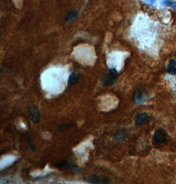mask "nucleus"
Here are the masks:
<instances>
[{"label":"nucleus","mask_w":176,"mask_h":184,"mask_svg":"<svg viewBox=\"0 0 176 184\" xmlns=\"http://www.w3.org/2000/svg\"><path fill=\"white\" fill-rule=\"evenodd\" d=\"M118 77V72L115 68H110L107 72L103 76L102 83L105 86H110L114 85Z\"/></svg>","instance_id":"nucleus-1"},{"label":"nucleus","mask_w":176,"mask_h":184,"mask_svg":"<svg viewBox=\"0 0 176 184\" xmlns=\"http://www.w3.org/2000/svg\"><path fill=\"white\" fill-rule=\"evenodd\" d=\"M168 139V134L165 130L160 128L155 131L153 135L152 141L155 145H160L162 143H165Z\"/></svg>","instance_id":"nucleus-2"},{"label":"nucleus","mask_w":176,"mask_h":184,"mask_svg":"<svg viewBox=\"0 0 176 184\" xmlns=\"http://www.w3.org/2000/svg\"><path fill=\"white\" fill-rule=\"evenodd\" d=\"M148 97V94L146 91L143 90L142 89H135L132 97L133 101L135 104L139 105L142 104L143 103L146 101Z\"/></svg>","instance_id":"nucleus-3"},{"label":"nucleus","mask_w":176,"mask_h":184,"mask_svg":"<svg viewBox=\"0 0 176 184\" xmlns=\"http://www.w3.org/2000/svg\"><path fill=\"white\" fill-rule=\"evenodd\" d=\"M29 117L30 120L35 124L40 121V113L38 107L36 105H31L29 108Z\"/></svg>","instance_id":"nucleus-4"},{"label":"nucleus","mask_w":176,"mask_h":184,"mask_svg":"<svg viewBox=\"0 0 176 184\" xmlns=\"http://www.w3.org/2000/svg\"><path fill=\"white\" fill-rule=\"evenodd\" d=\"M150 120V117L147 113H137L135 117V124L138 126H141L148 123Z\"/></svg>","instance_id":"nucleus-5"},{"label":"nucleus","mask_w":176,"mask_h":184,"mask_svg":"<svg viewBox=\"0 0 176 184\" xmlns=\"http://www.w3.org/2000/svg\"><path fill=\"white\" fill-rule=\"evenodd\" d=\"M85 181H87L91 183H110L109 179L105 177L97 176V175H93V176H89L85 178Z\"/></svg>","instance_id":"nucleus-6"},{"label":"nucleus","mask_w":176,"mask_h":184,"mask_svg":"<svg viewBox=\"0 0 176 184\" xmlns=\"http://www.w3.org/2000/svg\"><path fill=\"white\" fill-rule=\"evenodd\" d=\"M56 166H57L59 168L61 169H67V170H70L73 172L79 171L78 167L75 166V164L70 163L69 162H59L57 164H56Z\"/></svg>","instance_id":"nucleus-7"},{"label":"nucleus","mask_w":176,"mask_h":184,"mask_svg":"<svg viewBox=\"0 0 176 184\" xmlns=\"http://www.w3.org/2000/svg\"><path fill=\"white\" fill-rule=\"evenodd\" d=\"M167 72L171 75L176 74V60L171 59L170 60L168 67H167Z\"/></svg>","instance_id":"nucleus-8"},{"label":"nucleus","mask_w":176,"mask_h":184,"mask_svg":"<svg viewBox=\"0 0 176 184\" xmlns=\"http://www.w3.org/2000/svg\"><path fill=\"white\" fill-rule=\"evenodd\" d=\"M80 74L79 72H77L71 74L68 78V82H68V84L69 85L75 84L80 79Z\"/></svg>","instance_id":"nucleus-9"},{"label":"nucleus","mask_w":176,"mask_h":184,"mask_svg":"<svg viewBox=\"0 0 176 184\" xmlns=\"http://www.w3.org/2000/svg\"><path fill=\"white\" fill-rule=\"evenodd\" d=\"M125 137L126 133L124 131H120L115 134V135L114 136V139L115 141L122 142L123 140H125Z\"/></svg>","instance_id":"nucleus-10"},{"label":"nucleus","mask_w":176,"mask_h":184,"mask_svg":"<svg viewBox=\"0 0 176 184\" xmlns=\"http://www.w3.org/2000/svg\"><path fill=\"white\" fill-rule=\"evenodd\" d=\"M78 16V12L76 11H72L69 12L66 16V21H71L75 20Z\"/></svg>","instance_id":"nucleus-11"},{"label":"nucleus","mask_w":176,"mask_h":184,"mask_svg":"<svg viewBox=\"0 0 176 184\" xmlns=\"http://www.w3.org/2000/svg\"><path fill=\"white\" fill-rule=\"evenodd\" d=\"M168 5L170 7H172L173 9H175V10H176V2H169L168 3Z\"/></svg>","instance_id":"nucleus-12"},{"label":"nucleus","mask_w":176,"mask_h":184,"mask_svg":"<svg viewBox=\"0 0 176 184\" xmlns=\"http://www.w3.org/2000/svg\"><path fill=\"white\" fill-rule=\"evenodd\" d=\"M146 1H147L148 3H151V4H152V3H155L156 0H146Z\"/></svg>","instance_id":"nucleus-13"}]
</instances>
